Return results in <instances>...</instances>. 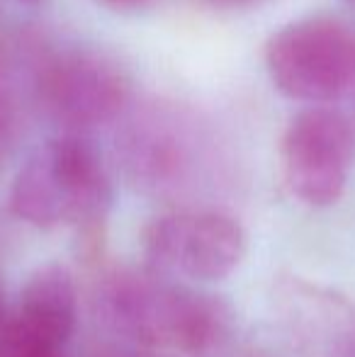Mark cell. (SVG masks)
Segmentation results:
<instances>
[{"mask_svg":"<svg viewBox=\"0 0 355 357\" xmlns=\"http://www.w3.org/2000/svg\"><path fill=\"white\" fill-rule=\"evenodd\" d=\"M112 207V183L98 149L81 137L42 144L10 188V212L37 229L90 226Z\"/></svg>","mask_w":355,"mask_h":357,"instance_id":"1","label":"cell"},{"mask_svg":"<svg viewBox=\"0 0 355 357\" xmlns=\"http://www.w3.org/2000/svg\"><path fill=\"white\" fill-rule=\"evenodd\" d=\"M107 321L144 348L204 353L222 331V311L207 294L158 273H119L105 284Z\"/></svg>","mask_w":355,"mask_h":357,"instance_id":"2","label":"cell"},{"mask_svg":"<svg viewBox=\"0 0 355 357\" xmlns=\"http://www.w3.org/2000/svg\"><path fill=\"white\" fill-rule=\"evenodd\" d=\"M266 63L287 98L324 102L355 80V32L326 15L302 17L270 37Z\"/></svg>","mask_w":355,"mask_h":357,"instance_id":"3","label":"cell"},{"mask_svg":"<svg viewBox=\"0 0 355 357\" xmlns=\"http://www.w3.org/2000/svg\"><path fill=\"white\" fill-rule=\"evenodd\" d=\"M142 253L146 268L163 278L219 282L241 265L246 234L236 219L222 212H173L149 221Z\"/></svg>","mask_w":355,"mask_h":357,"instance_id":"4","label":"cell"},{"mask_svg":"<svg viewBox=\"0 0 355 357\" xmlns=\"http://www.w3.org/2000/svg\"><path fill=\"white\" fill-rule=\"evenodd\" d=\"M289 192L309 207H331L348 183L355 158V132L341 112L312 107L299 112L280 144Z\"/></svg>","mask_w":355,"mask_h":357,"instance_id":"5","label":"cell"},{"mask_svg":"<svg viewBox=\"0 0 355 357\" xmlns=\"http://www.w3.org/2000/svg\"><path fill=\"white\" fill-rule=\"evenodd\" d=\"M78 324V291L63 265L37 268L20 289L0 328V357L63 353Z\"/></svg>","mask_w":355,"mask_h":357,"instance_id":"6","label":"cell"},{"mask_svg":"<svg viewBox=\"0 0 355 357\" xmlns=\"http://www.w3.org/2000/svg\"><path fill=\"white\" fill-rule=\"evenodd\" d=\"M39 98L56 122L95 127L124 107L129 83L119 66L100 54L61 52L39 73Z\"/></svg>","mask_w":355,"mask_h":357,"instance_id":"7","label":"cell"},{"mask_svg":"<svg viewBox=\"0 0 355 357\" xmlns=\"http://www.w3.org/2000/svg\"><path fill=\"white\" fill-rule=\"evenodd\" d=\"M107 357H153L151 353H139V350H112Z\"/></svg>","mask_w":355,"mask_h":357,"instance_id":"8","label":"cell"},{"mask_svg":"<svg viewBox=\"0 0 355 357\" xmlns=\"http://www.w3.org/2000/svg\"><path fill=\"white\" fill-rule=\"evenodd\" d=\"M103 3L114 5V8H132V5H139V3H144V0H103Z\"/></svg>","mask_w":355,"mask_h":357,"instance_id":"9","label":"cell"},{"mask_svg":"<svg viewBox=\"0 0 355 357\" xmlns=\"http://www.w3.org/2000/svg\"><path fill=\"white\" fill-rule=\"evenodd\" d=\"M5 301H3V287H0V328H3V324H5Z\"/></svg>","mask_w":355,"mask_h":357,"instance_id":"10","label":"cell"},{"mask_svg":"<svg viewBox=\"0 0 355 357\" xmlns=\"http://www.w3.org/2000/svg\"><path fill=\"white\" fill-rule=\"evenodd\" d=\"M217 3H246V0H217Z\"/></svg>","mask_w":355,"mask_h":357,"instance_id":"11","label":"cell"},{"mask_svg":"<svg viewBox=\"0 0 355 357\" xmlns=\"http://www.w3.org/2000/svg\"><path fill=\"white\" fill-rule=\"evenodd\" d=\"M0 127H3V98H0Z\"/></svg>","mask_w":355,"mask_h":357,"instance_id":"12","label":"cell"},{"mask_svg":"<svg viewBox=\"0 0 355 357\" xmlns=\"http://www.w3.org/2000/svg\"><path fill=\"white\" fill-rule=\"evenodd\" d=\"M42 357H63V353H56V355H42Z\"/></svg>","mask_w":355,"mask_h":357,"instance_id":"13","label":"cell"},{"mask_svg":"<svg viewBox=\"0 0 355 357\" xmlns=\"http://www.w3.org/2000/svg\"><path fill=\"white\" fill-rule=\"evenodd\" d=\"M24 3H34V0H24Z\"/></svg>","mask_w":355,"mask_h":357,"instance_id":"14","label":"cell"}]
</instances>
